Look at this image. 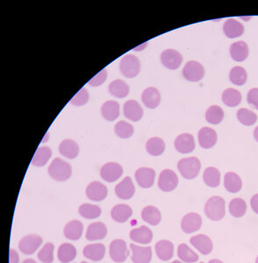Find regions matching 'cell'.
<instances>
[{
  "instance_id": "cell-1",
  "label": "cell",
  "mask_w": 258,
  "mask_h": 263,
  "mask_svg": "<svg viewBox=\"0 0 258 263\" xmlns=\"http://www.w3.org/2000/svg\"><path fill=\"white\" fill-rule=\"evenodd\" d=\"M226 202L221 196L210 198L205 206V213L207 218L213 221L221 220L226 214Z\"/></svg>"
},
{
  "instance_id": "cell-2",
  "label": "cell",
  "mask_w": 258,
  "mask_h": 263,
  "mask_svg": "<svg viewBox=\"0 0 258 263\" xmlns=\"http://www.w3.org/2000/svg\"><path fill=\"white\" fill-rule=\"evenodd\" d=\"M49 176L58 182H65L70 179L72 174L71 164L61 160L60 158H55L52 161L49 167Z\"/></svg>"
},
{
  "instance_id": "cell-3",
  "label": "cell",
  "mask_w": 258,
  "mask_h": 263,
  "mask_svg": "<svg viewBox=\"0 0 258 263\" xmlns=\"http://www.w3.org/2000/svg\"><path fill=\"white\" fill-rule=\"evenodd\" d=\"M178 169L185 179H194L200 173L201 162L197 157L184 158L178 161Z\"/></svg>"
},
{
  "instance_id": "cell-4",
  "label": "cell",
  "mask_w": 258,
  "mask_h": 263,
  "mask_svg": "<svg viewBox=\"0 0 258 263\" xmlns=\"http://www.w3.org/2000/svg\"><path fill=\"white\" fill-rule=\"evenodd\" d=\"M119 68L124 77L134 78L140 73L141 62L136 55H126L120 61Z\"/></svg>"
},
{
  "instance_id": "cell-5",
  "label": "cell",
  "mask_w": 258,
  "mask_h": 263,
  "mask_svg": "<svg viewBox=\"0 0 258 263\" xmlns=\"http://www.w3.org/2000/svg\"><path fill=\"white\" fill-rule=\"evenodd\" d=\"M178 184V177L177 174L171 170L162 171L158 179L159 189L165 192H171L174 190Z\"/></svg>"
},
{
  "instance_id": "cell-6",
  "label": "cell",
  "mask_w": 258,
  "mask_h": 263,
  "mask_svg": "<svg viewBox=\"0 0 258 263\" xmlns=\"http://www.w3.org/2000/svg\"><path fill=\"white\" fill-rule=\"evenodd\" d=\"M183 76L190 82H199L205 76V68L199 61H188L183 70Z\"/></svg>"
},
{
  "instance_id": "cell-7",
  "label": "cell",
  "mask_w": 258,
  "mask_h": 263,
  "mask_svg": "<svg viewBox=\"0 0 258 263\" xmlns=\"http://www.w3.org/2000/svg\"><path fill=\"white\" fill-rule=\"evenodd\" d=\"M42 238L39 235H26L20 240L19 248L23 254L30 255L36 253L42 244Z\"/></svg>"
},
{
  "instance_id": "cell-8",
  "label": "cell",
  "mask_w": 258,
  "mask_h": 263,
  "mask_svg": "<svg viewBox=\"0 0 258 263\" xmlns=\"http://www.w3.org/2000/svg\"><path fill=\"white\" fill-rule=\"evenodd\" d=\"M110 256L115 262H124L128 256L126 242L123 240H114L110 245Z\"/></svg>"
},
{
  "instance_id": "cell-9",
  "label": "cell",
  "mask_w": 258,
  "mask_h": 263,
  "mask_svg": "<svg viewBox=\"0 0 258 263\" xmlns=\"http://www.w3.org/2000/svg\"><path fill=\"white\" fill-rule=\"evenodd\" d=\"M123 168L117 162H107L100 170L102 179L108 183H113L122 176Z\"/></svg>"
},
{
  "instance_id": "cell-10",
  "label": "cell",
  "mask_w": 258,
  "mask_h": 263,
  "mask_svg": "<svg viewBox=\"0 0 258 263\" xmlns=\"http://www.w3.org/2000/svg\"><path fill=\"white\" fill-rule=\"evenodd\" d=\"M161 61L165 67L174 71L180 67L183 61V56L179 52L175 49H166L162 53Z\"/></svg>"
},
{
  "instance_id": "cell-11",
  "label": "cell",
  "mask_w": 258,
  "mask_h": 263,
  "mask_svg": "<svg viewBox=\"0 0 258 263\" xmlns=\"http://www.w3.org/2000/svg\"><path fill=\"white\" fill-rule=\"evenodd\" d=\"M202 226V218L200 214L190 212L184 216L181 221V228L185 234H192L199 231Z\"/></svg>"
},
{
  "instance_id": "cell-12",
  "label": "cell",
  "mask_w": 258,
  "mask_h": 263,
  "mask_svg": "<svg viewBox=\"0 0 258 263\" xmlns=\"http://www.w3.org/2000/svg\"><path fill=\"white\" fill-rule=\"evenodd\" d=\"M155 171L150 168H140L136 170V180L139 186L149 189L155 182Z\"/></svg>"
},
{
  "instance_id": "cell-13",
  "label": "cell",
  "mask_w": 258,
  "mask_h": 263,
  "mask_svg": "<svg viewBox=\"0 0 258 263\" xmlns=\"http://www.w3.org/2000/svg\"><path fill=\"white\" fill-rule=\"evenodd\" d=\"M108 193L107 186L100 182H92L86 188V196L88 199L95 202H100L106 199Z\"/></svg>"
},
{
  "instance_id": "cell-14",
  "label": "cell",
  "mask_w": 258,
  "mask_h": 263,
  "mask_svg": "<svg viewBox=\"0 0 258 263\" xmlns=\"http://www.w3.org/2000/svg\"><path fill=\"white\" fill-rule=\"evenodd\" d=\"M136 192V188L133 183L131 177H126L117 184L115 187V193L119 199L127 200L132 198Z\"/></svg>"
},
{
  "instance_id": "cell-15",
  "label": "cell",
  "mask_w": 258,
  "mask_h": 263,
  "mask_svg": "<svg viewBox=\"0 0 258 263\" xmlns=\"http://www.w3.org/2000/svg\"><path fill=\"white\" fill-rule=\"evenodd\" d=\"M175 148L181 154H189L195 148L194 137L190 134L178 135L175 141Z\"/></svg>"
},
{
  "instance_id": "cell-16",
  "label": "cell",
  "mask_w": 258,
  "mask_h": 263,
  "mask_svg": "<svg viewBox=\"0 0 258 263\" xmlns=\"http://www.w3.org/2000/svg\"><path fill=\"white\" fill-rule=\"evenodd\" d=\"M123 112L126 118L135 122L139 121L143 116L142 106L136 100H131L126 101L123 107Z\"/></svg>"
},
{
  "instance_id": "cell-17",
  "label": "cell",
  "mask_w": 258,
  "mask_h": 263,
  "mask_svg": "<svg viewBox=\"0 0 258 263\" xmlns=\"http://www.w3.org/2000/svg\"><path fill=\"white\" fill-rule=\"evenodd\" d=\"M132 250V261L134 263H149L152 259V249L150 247H139L136 244H130Z\"/></svg>"
},
{
  "instance_id": "cell-18",
  "label": "cell",
  "mask_w": 258,
  "mask_h": 263,
  "mask_svg": "<svg viewBox=\"0 0 258 263\" xmlns=\"http://www.w3.org/2000/svg\"><path fill=\"white\" fill-rule=\"evenodd\" d=\"M190 244L204 255L209 254L213 250V242L207 235H199L190 238Z\"/></svg>"
},
{
  "instance_id": "cell-19",
  "label": "cell",
  "mask_w": 258,
  "mask_h": 263,
  "mask_svg": "<svg viewBox=\"0 0 258 263\" xmlns=\"http://www.w3.org/2000/svg\"><path fill=\"white\" fill-rule=\"evenodd\" d=\"M217 137L216 132L213 129L210 128L205 126L203 128H201L199 132V142H200V147L201 148H212L214 147V145L216 144Z\"/></svg>"
},
{
  "instance_id": "cell-20",
  "label": "cell",
  "mask_w": 258,
  "mask_h": 263,
  "mask_svg": "<svg viewBox=\"0 0 258 263\" xmlns=\"http://www.w3.org/2000/svg\"><path fill=\"white\" fill-rule=\"evenodd\" d=\"M142 100L146 107L155 109L161 102V94L155 87H149L142 92Z\"/></svg>"
},
{
  "instance_id": "cell-21",
  "label": "cell",
  "mask_w": 258,
  "mask_h": 263,
  "mask_svg": "<svg viewBox=\"0 0 258 263\" xmlns=\"http://www.w3.org/2000/svg\"><path fill=\"white\" fill-rule=\"evenodd\" d=\"M107 235V225L102 222H94L88 226L86 239L90 241H100L106 238Z\"/></svg>"
},
{
  "instance_id": "cell-22",
  "label": "cell",
  "mask_w": 258,
  "mask_h": 263,
  "mask_svg": "<svg viewBox=\"0 0 258 263\" xmlns=\"http://www.w3.org/2000/svg\"><path fill=\"white\" fill-rule=\"evenodd\" d=\"M155 253L160 260L164 261L170 260L174 254V244L166 240L159 241L155 244Z\"/></svg>"
},
{
  "instance_id": "cell-23",
  "label": "cell",
  "mask_w": 258,
  "mask_h": 263,
  "mask_svg": "<svg viewBox=\"0 0 258 263\" xmlns=\"http://www.w3.org/2000/svg\"><path fill=\"white\" fill-rule=\"evenodd\" d=\"M130 238L133 241L141 244H149L153 239V233L149 227L142 225L140 228L133 229L130 232Z\"/></svg>"
},
{
  "instance_id": "cell-24",
  "label": "cell",
  "mask_w": 258,
  "mask_h": 263,
  "mask_svg": "<svg viewBox=\"0 0 258 263\" xmlns=\"http://www.w3.org/2000/svg\"><path fill=\"white\" fill-rule=\"evenodd\" d=\"M84 225L79 220H71L65 225L63 234L71 241H78L83 235Z\"/></svg>"
},
{
  "instance_id": "cell-25",
  "label": "cell",
  "mask_w": 258,
  "mask_h": 263,
  "mask_svg": "<svg viewBox=\"0 0 258 263\" xmlns=\"http://www.w3.org/2000/svg\"><path fill=\"white\" fill-rule=\"evenodd\" d=\"M223 31L227 37L230 39L237 38L243 35L244 26L236 19H229L223 26Z\"/></svg>"
},
{
  "instance_id": "cell-26",
  "label": "cell",
  "mask_w": 258,
  "mask_h": 263,
  "mask_svg": "<svg viewBox=\"0 0 258 263\" xmlns=\"http://www.w3.org/2000/svg\"><path fill=\"white\" fill-rule=\"evenodd\" d=\"M133 215V210L130 206L124 204H119L112 209L111 216L114 221L125 223Z\"/></svg>"
},
{
  "instance_id": "cell-27",
  "label": "cell",
  "mask_w": 258,
  "mask_h": 263,
  "mask_svg": "<svg viewBox=\"0 0 258 263\" xmlns=\"http://www.w3.org/2000/svg\"><path fill=\"white\" fill-rule=\"evenodd\" d=\"M248 46L246 42L240 41V42L233 43L230 47V55L233 60L236 61H245L248 56Z\"/></svg>"
},
{
  "instance_id": "cell-28",
  "label": "cell",
  "mask_w": 258,
  "mask_h": 263,
  "mask_svg": "<svg viewBox=\"0 0 258 263\" xmlns=\"http://www.w3.org/2000/svg\"><path fill=\"white\" fill-rule=\"evenodd\" d=\"M105 254H106V247L101 243L87 245L84 248V257L93 261L103 260Z\"/></svg>"
},
{
  "instance_id": "cell-29",
  "label": "cell",
  "mask_w": 258,
  "mask_h": 263,
  "mask_svg": "<svg viewBox=\"0 0 258 263\" xmlns=\"http://www.w3.org/2000/svg\"><path fill=\"white\" fill-rule=\"evenodd\" d=\"M59 152L64 157L75 159L79 154V147L73 140H64L59 146Z\"/></svg>"
},
{
  "instance_id": "cell-30",
  "label": "cell",
  "mask_w": 258,
  "mask_h": 263,
  "mask_svg": "<svg viewBox=\"0 0 258 263\" xmlns=\"http://www.w3.org/2000/svg\"><path fill=\"white\" fill-rule=\"evenodd\" d=\"M101 114L105 119L108 121H113L119 116V105L116 101H107L102 105Z\"/></svg>"
},
{
  "instance_id": "cell-31",
  "label": "cell",
  "mask_w": 258,
  "mask_h": 263,
  "mask_svg": "<svg viewBox=\"0 0 258 263\" xmlns=\"http://www.w3.org/2000/svg\"><path fill=\"white\" fill-rule=\"evenodd\" d=\"M224 186L229 192H239L242 188V179L235 172H229L224 177Z\"/></svg>"
},
{
  "instance_id": "cell-32",
  "label": "cell",
  "mask_w": 258,
  "mask_h": 263,
  "mask_svg": "<svg viewBox=\"0 0 258 263\" xmlns=\"http://www.w3.org/2000/svg\"><path fill=\"white\" fill-rule=\"evenodd\" d=\"M57 256L61 263L71 262L77 257V249L72 244L63 243L59 247Z\"/></svg>"
},
{
  "instance_id": "cell-33",
  "label": "cell",
  "mask_w": 258,
  "mask_h": 263,
  "mask_svg": "<svg viewBox=\"0 0 258 263\" xmlns=\"http://www.w3.org/2000/svg\"><path fill=\"white\" fill-rule=\"evenodd\" d=\"M142 218L149 225H157L161 222V212L155 206H147L142 210Z\"/></svg>"
},
{
  "instance_id": "cell-34",
  "label": "cell",
  "mask_w": 258,
  "mask_h": 263,
  "mask_svg": "<svg viewBox=\"0 0 258 263\" xmlns=\"http://www.w3.org/2000/svg\"><path fill=\"white\" fill-rule=\"evenodd\" d=\"M223 103L229 107H236L242 102V94L239 90L233 88H229L224 90L222 93Z\"/></svg>"
},
{
  "instance_id": "cell-35",
  "label": "cell",
  "mask_w": 258,
  "mask_h": 263,
  "mask_svg": "<svg viewBox=\"0 0 258 263\" xmlns=\"http://www.w3.org/2000/svg\"><path fill=\"white\" fill-rule=\"evenodd\" d=\"M108 90L111 95L119 98H124L129 94V86L126 82L118 79L109 84Z\"/></svg>"
},
{
  "instance_id": "cell-36",
  "label": "cell",
  "mask_w": 258,
  "mask_h": 263,
  "mask_svg": "<svg viewBox=\"0 0 258 263\" xmlns=\"http://www.w3.org/2000/svg\"><path fill=\"white\" fill-rule=\"evenodd\" d=\"M52 151L49 147H41L38 148L34 155L32 164L36 167H43L51 157Z\"/></svg>"
},
{
  "instance_id": "cell-37",
  "label": "cell",
  "mask_w": 258,
  "mask_h": 263,
  "mask_svg": "<svg viewBox=\"0 0 258 263\" xmlns=\"http://www.w3.org/2000/svg\"><path fill=\"white\" fill-rule=\"evenodd\" d=\"M146 149L152 156H159L165 152V141L158 137L150 138L146 143Z\"/></svg>"
},
{
  "instance_id": "cell-38",
  "label": "cell",
  "mask_w": 258,
  "mask_h": 263,
  "mask_svg": "<svg viewBox=\"0 0 258 263\" xmlns=\"http://www.w3.org/2000/svg\"><path fill=\"white\" fill-rule=\"evenodd\" d=\"M203 179L207 186L216 188L220 183V172L216 168H207L204 171Z\"/></svg>"
},
{
  "instance_id": "cell-39",
  "label": "cell",
  "mask_w": 258,
  "mask_h": 263,
  "mask_svg": "<svg viewBox=\"0 0 258 263\" xmlns=\"http://www.w3.org/2000/svg\"><path fill=\"white\" fill-rule=\"evenodd\" d=\"M247 212V203L242 199H234L229 203V212L235 218H242Z\"/></svg>"
},
{
  "instance_id": "cell-40",
  "label": "cell",
  "mask_w": 258,
  "mask_h": 263,
  "mask_svg": "<svg viewBox=\"0 0 258 263\" xmlns=\"http://www.w3.org/2000/svg\"><path fill=\"white\" fill-rule=\"evenodd\" d=\"M178 255L182 261L186 263L196 262L200 259L198 254L191 250L186 244H180L178 246Z\"/></svg>"
},
{
  "instance_id": "cell-41",
  "label": "cell",
  "mask_w": 258,
  "mask_h": 263,
  "mask_svg": "<svg viewBox=\"0 0 258 263\" xmlns=\"http://www.w3.org/2000/svg\"><path fill=\"white\" fill-rule=\"evenodd\" d=\"M224 119V112L219 106H210L206 113V119L210 124L218 125Z\"/></svg>"
},
{
  "instance_id": "cell-42",
  "label": "cell",
  "mask_w": 258,
  "mask_h": 263,
  "mask_svg": "<svg viewBox=\"0 0 258 263\" xmlns=\"http://www.w3.org/2000/svg\"><path fill=\"white\" fill-rule=\"evenodd\" d=\"M247 78H248L247 71L240 66L233 68L229 72V79L233 84L238 85V86H242L245 84Z\"/></svg>"
},
{
  "instance_id": "cell-43",
  "label": "cell",
  "mask_w": 258,
  "mask_h": 263,
  "mask_svg": "<svg viewBox=\"0 0 258 263\" xmlns=\"http://www.w3.org/2000/svg\"><path fill=\"white\" fill-rule=\"evenodd\" d=\"M78 212L83 218L87 219H94L101 215V209L100 206L90 205V204H84L78 209Z\"/></svg>"
},
{
  "instance_id": "cell-44",
  "label": "cell",
  "mask_w": 258,
  "mask_h": 263,
  "mask_svg": "<svg viewBox=\"0 0 258 263\" xmlns=\"http://www.w3.org/2000/svg\"><path fill=\"white\" fill-rule=\"evenodd\" d=\"M237 119L244 125H253L257 120V116L250 110L242 108L237 112Z\"/></svg>"
},
{
  "instance_id": "cell-45",
  "label": "cell",
  "mask_w": 258,
  "mask_h": 263,
  "mask_svg": "<svg viewBox=\"0 0 258 263\" xmlns=\"http://www.w3.org/2000/svg\"><path fill=\"white\" fill-rule=\"evenodd\" d=\"M114 131L119 138L128 139L134 134V126L126 121L120 120L115 125Z\"/></svg>"
},
{
  "instance_id": "cell-46",
  "label": "cell",
  "mask_w": 258,
  "mask_h": 263,
  "mask_svg": "<svg viewBox=\"0 0 258 263\" xmlns=\"http://www.w3.org/2000/svg\"><path fill=\"white\" fill-rule=\"evenodd\" d=\"M54 244L48 242L44 245L38 253V259L43 263H52L54 261Z\"/></svg>"
},
{
  "instance_id": "cell-47",
  "label": "cell",
  "mask_w": 258,
  "mask_h": 263,
  "mask_svg": "<svg viewBox=\"0 0 258 263\" xmlns=\"http://www.w3.org/2000/svg\"><path fill=\"white\" fill-rule=\"evenodd\" d=\"M89 101V92L85 88H82L71 100V105L75 106H83Z\"/></svg>"
},
{
  "instance_id": "cell-48",
  "label": "cell",
  "mask_w": 258,
  "mask_h": 263,
  "mask_svg": "<svg viewBox=\"0 0 258 263\" xmlns=\"http://www.w3.org/2000/svg\"><path fill=\"white\" fill-rule=\"evenodd\" d=\"M107 78V70H102L100 71L99 74L96 75L95 77H92L88 84H90V86L98 87L104 84Z\"/></svg>"
},
{
  "instance_id": "cell-49",
  "label": "cell",
  "mask_w": 258,
  "mask_h": 263,
  "mask_svg": "<svg viewBox=\"0 0 258 263\" xmlns=\"http://www.w3.org/2000/svg\"><path fill=\"white\" fill-rule=\"evenodd\" d=\"M247 101L255 109L258 110V88H254L248 91Z\"/></svg>"
},
{
  "instance_id": "cell-50",
  "label": "cell",
  "mask_w": 258,
  "mask_h": 263,
  "mask_svg": "<svg viewBox=\"0 0 258 263\" xmlns=\"http://www.w3.org/2000/svg\"><path fill=\"white\" fill-rule=\"evenodd\" d=\"M20 262V256L15 249L11 248L9 253V263H19Z\"/></svg>"
},
{
  "instance_id": "cell-51",
  "label": "cell",
  "mask_w": 258,
  "mask_h": 263,
  "mask_svg": "<svg viewBox=\"0 0 258 263\" xmlns=\"http://www.w3.org/2000/svg\"><path fill=\"white\" fill-rule=\"evenodd\" d=\"M250 205H251V208L254 212L258 214V194H255L252 196L251 200H250Z\"/></svg>"
},
{
  "instance_id": "cell-52",
  "label": "cell",
  "mask_w": 258,
  "mask_h": 263,
  "mask_svg": "<svg viewBox=\"0 0 258 263\" xmlns=\"http://www.w3.org/2000/svg\"><path fill=\"white\" fill-rule=\"evenodd\" d=\"M254 137H255V141L258 142V126L255 127V131H254Z\"/></svg>"
},
{
  "instance_id": "cell-53",
  "label": "cell",
  "mask_w": 258,
  "mask_h": 263,
  "mask_svg": "<svg viewBox=\"0 0 258 263\" xmlns=\"http://www.w3.org/2000/svg\"><path fill=\"white\" fill-rule=\"evenodd\" d=\"M22 263H37L36 260H33V259H26V260H24Z\"/></svg>"
},
{
  "instance_id": "cell-54",
  "label": "cell",
  "mask_w": 258,
  "mask_h": 263,
  "mask_svg": "<svg viewBox=\"0 0 258 263\" xmlns=\"http://www.w3.org/2000/svg\"><path fill=\"white\" fill-rule=\"evenodd\" d=\"M208 263H224L221 260H217V259H213V260H209Z\"/></svg>"
},
{
  "instance_id": "cell-55",
  "label": "cell",
  "mask_w": 258,
  "mask_h": 263,
  "mask_svg": "<svg viewBox=\"0 0 258 263\" xmlns=\"http://www.w3.org/2000/svg\"><path fill=\"white\" fill-rule=\"evenodd\" d=\"M171 263H183V262H181L180 260H174V261H173V262H171Z\"/></svg>"
},
{
  "instance_id": "cell-56",
  "label": "cell",
  "mask_w": 258,
  "mask_h": 263,
  "mask_svg": "<svg viewBox=\"0 0 258 263\" xmlns=\"http://www.w3.org/2000/svg\"><path fill=\"white\" fill-rule=\"evenodd\" d=\"M255 263H258V256L256 257V260H255Z\"/></svg>"
},
{
  "instance_id": "cell-57",
  "label": "cell",
  "mask_w": 258,
  "mask_h": 263,
  "mask_svg": "<svg viewBox=\"0 0 258 263\" xmlns=\"http://www.w3.org/2000/svg\"><path fill=\"white\" fill-rule=\"evenodd\" d=\"M81 263H88V262H86V261H82V262Z\"/></svg>"
},
{
  "instance_id": "cell-58",
  "label": "cell",
  "mask_w": 258,
  "mask_h": 263,
  "mask_svg": "<svg viewBox=\"0 0 258 263\" xmlns=\"http://www.w3.org/2000/svg\"><path fill=\"white\" fill-rule=\"evenodd\" d=\"M200 263H204V262H200Z\"/></svg>"
}]
</instances>
